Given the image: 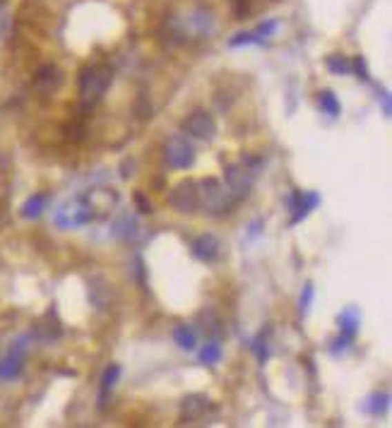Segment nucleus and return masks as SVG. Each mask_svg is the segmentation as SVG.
Listing matches in <instances>:
<instances>
[{"label":"nucleus","instance_id":"nucleus-1","mask_svg":"<svg viewBox=\"0 0 392 428\" xmlns=\"http://www.w3.org/2000/svg\"><path fill=\"white\" fill-rule=\"evenodd\" d=\"M113 79V70L104 63L99 66H87L79 70V99H82L84 106H94L99 99L106 94L108 84Z\"/></svg>","mask_w":392,"mask_h":428},{"label":"nucleus","instance_id":"nucleus-2","mask_svg":"<svg viewBox=\"0 0 392 428\" xmlns=\"http://www.w3.org/2000/svg\"><path fill=\"white\" fill-rule=\"evenodd\" d=\"M197 205L205 207L207 214L222 217V214L231 212L234 195H231L226 188H222L217 178H202V181L197 183Z\"/></svg>","mask_w":392,"mask_h":428},{"label":"nucleus","instance_id":"nucleus-3","mask_svg":"<svg viewBox=\"0 0 392 428\" xmlns=\"http://www.w3.org/2000/svg\"><path fill=\"white\" fill-rule=\"evenodd\" d=\"M359 311L356 308H346L344 313L340 315V337L335 340V347H332V354H340V351L349 349V344L356 340V335H359Z\"/></svg>","mask_w":392,"mask_h":428},{"label":"nucleus","instance_id":"nucleus-4","mask_svg":"<svg viewBox=\"0 0 392 428\" xmlns=\"http://www.w3.org/2000/svg\"><path fill=\"white\" fill-rule=\"evenodd\" d=\"M168 205L178 212H193L197 205V183L195 181H183L168 193Z\"/></svg>","mask_w":392,"mask_h":428},{"label":"nucleus","instance_id":"nucleus-5","mask_svg":"<svg viewBox=\"0 0 392 428\" xmlns=\"http://www.w3.org/2000/svg\"><path fill=\"white\" fill-rule=\"evenodd\" d=\"M92 217H94L92 207H89L84 200H75L56 214V224L63 228H72V226H79V224H87Z\"/></svg>","mask_w":392,"mask_h":428},{"label":"nucleus","instance_id":"nucleus-6","mask_svg":"<svg viewBox=\"0 0 392 428\" xmlns=\"http://www.w3.org/2000/svg\"><path fill=\"white\" fill-rule=\"evenodd\" d=\"M166 162L173 168H188L195 162V152H193L190 142L183 140V137H173L166 144Z\"/></svg>","mask_w":392,"mask_h":428},{"label":"nucleus","instance_id":"nucleus-7","mask_svg":"<svg viewBox=\"0 0 392 428\" xmlns=\"http://www.w3.org/2000/svg\"><path fill=\"white\" fill-rule=\"evenodd\" d=\"M224 181H226L229 193L234 195V200L246 197L248 191H251V176L246 173V168L236 166V164H229V166L224 168Z\"/></svg>","mask_w":392,"mask_h":428},{"label":"nucleus","instance_id":"nucleus-8","mask_svg":"<svg viewBox=\"0 0 392 428\" xmlns=\"http://www.w3.org/2000/svg\"><path fill=\"white\" fill-rule=\"evenodd\" d=\"M186 128L190 135H195V137H200V140H210V137H215V130H217V126H215V118L210 116L207 111H195V113H190V118L186 121Z\"/></svg>","mask_w":392,"mask_h":428},{"label":"nucleus","instance_id":"nucleus-9","mask_svg":"<svg viewBox=\"0 0 392 428\" xmlns=\"http://www.w3.org/2000/svg\"><path fill=\"white\" fill-rule=\"evenodd\" d=\"M317 202H320V197H317V193H301V191H294L289 197V205L291 210H294V219H291V224H299L304 217H308V212L317 207Z\"/></svg>","mask_w":392,"mask_h":428},{"label":"nucleus","instance_id":"nucleus-10","mask_svg":"<svg viewBox=\"0 0 392 428\" xmlns=\"http://www.w3.org/2000/svg\"><path fill=\"white\" fill-rule=\"evenodd\" d=\"M219 248L222 246H219V241H217V236L202 233V236H197L195 241H193V255L202 262H215L217 257H219Z\"/></svg>","mask_w":392,"mask_h":428},{"label":"nucleus","instance_id":"nucleus-11","mask_svg":"<svg viewBox=\"0 0 392 428\" xmlns=\"http://www.w3.org/2000/svg\"><path fill=\"white\" fill-rule=\"evenodd\" d=\"M34 82H37V87L43 89V92H53V89L61 87L63 77H61V70H58L56 66H43V68H39L37 75H34Z\"/></svg>","mask_w":392,"mask_h":428},{"label":"nucleus","instance_id":"nucleus-12","mask_svg":"<svg viewBox=\"0 0 392 428\" xmlns=\"http://www.w3.org/2000/svg\"><path fill=\"white\" fill-rule=\"evenodd\" d=\"M22 349H24V344L19 342V347H14V349L10 351V356L0 363V378H3V380H10V378L19 376V371H22Z\"/></svg>","mask_w":392,"mask_h":428},{"label":"nucleus","instance_id":"nucleus-13","mask_svg":"<svg viewBox=\"0 0 392 428\" xmlns=\"http://www.w3.org/2000/svg\"><path fill=\"white\" fill-rule=\"evenodd\" d=\"M207 409V400L202 395H190L183 400V407H181V416L183 421H195L200 419L202 414H205Z\"/></svg>","mask_w":392,"mask_h":428},{"label":"nucleus","instance_id":"nucleus-14","mask_svg":"<svg viewBox=\"0 0 392 428\" xmlns=\"http://www.w3.org/2000/svg\"><path fill=\"white\" fill-rule=\"evenodd\" d=\"M118 376H121V368H118L116 363H111V366H108L106 371H104V376H101V390H99V409H104V407H106V400H108V395H111L113 385H116Z\"/></svg>","mask_w":392,"mask_h":428},{"label":"nucleus","instance_id":"nucleus-15","mask_svg":"<svg viewBox=\"0 0 392 428\" xmlns=\"http://www.w3.org/2000/svg\"><path fill=\"white\" fill-rule=\"evenodd\" d=\"M173 340H176V344L181 347V349H195L197 340H195V332L190 330L188 325H178L176 330H173Z\"/></svg>","mask_w":392,"mask_h":428},{"label":"nucleus","instance_id":"nucleus-16","mask_svg":"<svg viewBox=\"0 0 392 428\" xmlns=\"http://www.w3.org/2000/svg\"><path fill=\"white\" fill-rule=\"evenodd\" d=\"M43 207H46V195H34V197H29V200L24 202V207H22V217L37 219L39 214L43 212Z\"/></svg>","mask_w":392,"mask_h":428},{"label":"nucleus","instance_id":"nucleus-17","mask_svg":"<svg viewBox=\"0 0 392 428\" xmlns=\"http://www.w3.org/2000/svg\"><path fill=\"white\" fill-rule=\"evenodd\" d=\"M320 108L322 113H327V116H340V101H337V97L330 92V89H325V92H320Z\"/></svg>","mask_w":392,"mask_h":428},{"label":"nucleus","instance_id":"nucleus-18","mask_svg":"<svg viewBox=\"0 0 392 428\" xmlns=\"http://www.w3.org/2000/svg\"><path fill=\"white\" fill-rule=\"evenodd\" d=\"M388 402H390L388 392H378V395L371 397V402L366 405V409H369L373 416H380V414H385V411H388Z\"/></svg>","mask_w":392,"mask_h":428},{"label":"nucleus","instance_id":"nucleus-19","mask_svg":"<svg viewBox=\"0 0 392 428\" xmlns=\"http://www.w3.org/2000/svg\"><path fill=\"white\" fill-rule=\"evenodd\" d=\"M327 68L335 75H349L351 72V61H346L344 56H330L327 58Z\"/></svg>","mask_w":392,"mask_h":428},{"label":"nucleus","instance_id":"nucleus-20","mask_svg":"<svg viewBox=\"0 0 392 428\" xmlns=\"http://www.w3.org/2000/svg\"><path fill=\"white\" fill-rule=\"evenodd\" d=\"M251 349L255 351V356H257V361H260V363H265L267 358H270V349H267V340H265V332H262V335H257L255 340H253Z\"/></svg>","mask_w":392,"mask_h":428},{"label":"nucleus","instance_id":"nucleus-21","mask_svg":"<svg viewBox=\"0 0 392 428\" xmlns=\"http://www.w3.org/2000/svg\"><path fill=\"white\" fill-rule=\"evenodd\" d=\"M200 358L205 363H217L222 358V347L217 344V342H210V344H207L205 349L200 351Z\"/></svg>","mask_w":392,"mask_h":428},{"label":"nucleus","instance_id":"nucleus-22","mask_svg":"<svg viewBox=\"0 0 392 428\" xmlns=\"http://www.w3.org/2000/svg\"><path fill=\"white\" fill-rule=\"evenodd\" d=\"M262 41H265V39H260L255 32H251V34H238L236 39H231L229 41V46L236 48V46H243V43H262Z\"/></svg>","mask_w":392,"mask_h":428},{"label":"nucleus","instance_id":"nucleus-23","mask_svg":"<svg viewBox=\"0 0 392 428\" xmlns=\"http://www.w3.org/2000/svg\"><path fill=\"white\" fill-rule=\"evenodd\" d=\"M351 72H356V77H361V79H369V70H366V63L361 61V58H354V61H351Z\"/></svg>","mask_w":392,"mask_h":428},{"label":"nucleus","instance_id":"nucleus-24","mask_svg":"<svg viewBox=\"0 0 392 428\" xmlns=\"http://www.w3.org/2000/svg\"><path fill=\"white\" fill-rule=\"evenodd\" d=\"M311 298H313V284H306L304 293H301V313H308Z\"/></svg>","mask_w":392,"mask_h":428},{"label":"nucleus","instance_id":"nucleus-25","mask_svg":"<svg viewBox=\"0 0 392 428\" xmlns=\"http://www.w3.org/2000/svg\"><path fill=\"white\" fill-rule=\"evenodd\" d=\"M251 10V0H234V14L238 19H243Z\"/></svg>","mask_w":392,"mask_h":428},{"label":"nucleus","instance_id":"nucleus-26","mask_svg":"<svg viewBox=\"0 0 392 428\" xmlns=\"http://www.w3.org/2000/svg\"><path fill=\"white\" fill-rule=\"evenodd\" d=\"M135 205L142 214H152V202H147V197L142 193H135Z\"/></svg>","mask_w":392,"mask_h":428},{"label":"nucleus","instance_id":"nucleus-27","mask_svg":"<svg viewBox=\"0 0 392 428\" xmlns=\"http://www.w3.org/2000/svg\"><path fill=\"white\" fill-rule=\"evenodd\" d=\"M378 101L383 104L385 116H390V113H392V106H390V94H388V92H383V94H380V97H378Z\"/></svg>","mask_w":392,"mask_h":428}]
</instances>
